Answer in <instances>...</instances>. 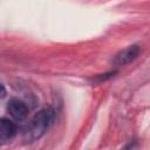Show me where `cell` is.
<instances>
[{
  "mask_svg": "<svg viewBox=\"0 0 150 150\" xmlns=\"http://www.w3.org/2000/svg\"><path fill=\"white\" fill-rule=\"evenodd\" d=\"M53 121H54V110L52 108H45L40 110L32 118L27 130V135L29 136L30 139L40 138L52 125Z\"/></svg>",
  "mask_w": 150,
  "mask_h": 150,
  "instance_id": "6da1fadb",
  "label": "cell"
},
{
  "mask_svg": "<svg viewBox=\"0 0 150 150\" xmlns=\"http://www.w3.org/2000/svg\"><path fill=\"white\" fill-rule=\"evenodd\" d=\"M141 52V48L138 45H132V46H129L124 49H122L121 52H118L114 59V64L117 66V67H121V66H125L130 62H132L139 54Z\"/></svg>",
  "mask_w": 150,
  "mask_h": 150,
  "instance_id": "7a4b0ae2",
  "label": "cell"
},
{
  "mask_svg": "<svg viewBox=\"0 0 150 150\" xmlns=\"http://www.w3.org/2000/svg\"><path fill=\"white\" fill-rule=\"evenodd\" d=\"M7 110H8L9 115L14 120H16V121H22L28 115V108H27L26 103L22 102L19 98H15V97L14 98H11L8 101Z\"/></svg>",
  "mask_w": 150,
  "mask_h": 150,
  "instance_id": "3957f363",
  "label": "cell"
},
{
  "mask_svg": "<svg viewBox=\"0 0 150 150\" xmlns=\"http://www.w3.org/2000/svg\"><path fill=\"white\" fill-rule=\"evenodd\" d=\"M16 125L9 118L2 117L0 118V139L1 141H9L16 134Z\"/></svg>",
  "mask_w": 150,
  "mask_h": 150,
  "instance_id": "277c9868",
  "label": "cell"
},
{
  "mask_svg": "<svg viewBox=\"0 0 150 150\" xmlns=\"http://www.w3.org/2000/svg\"><path fill=\"white\" fill-rule=\"evenodd\" d=\"M5 96H6V88L2 83H0V98H2Z\"/></svg>",
  "mask_w": 150,
  "mask_h": 150,
  "instance_id": "5b68a950",
  "label": "cell"
}]
</instances>
